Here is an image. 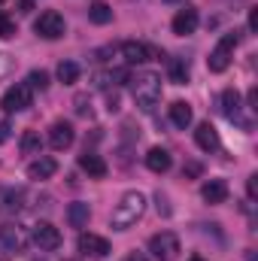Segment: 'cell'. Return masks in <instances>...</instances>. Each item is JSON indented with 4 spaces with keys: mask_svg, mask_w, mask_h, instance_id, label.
<instances>
[{
    "mask_svg": "<svg viewBox=\"0 0 258 261\" xmlns=\"http://www.w3.org/2000/svg\"><path fill=\"white\" fill-rule=\"evenodd\" d=\"M128 82H131V94H134L137 107H140L143 113H152L155 103L161 100V76L152 73V70H143V73L131 76Z\"/></svg>",
    "mask_w": 258,
    "mask_h": 261,
    "instance_id": "cell-1",
    "label": "cell"
},
{
    "mask_svg": "<svg viewBox=\"0 0 258 261\" xmlns=\"http://www.w3.org/2000/svg\"><path fill=\"white\" fill-rule=\"evenodd\" d=\"M143 213H146V195L128 192V195H122V200L116 203V210L110 216V225H113V231H128V228H134L143 219Z\"/></svg>",
    "mask_w": 258,
    "mask_h": 261,
    "instance_id": "cell-2",
    "label": "cell"
},
{
    "mask_svg": "<svg viewBox=\"0 0 258 261\" xmlns=\"http://www.w3.org/2000/svg\"><path fill=\"white\" fill-rule=\"evenodd\" d=\"M237 40H240V34H237V31H231V34H225V37L216 43V49H213V52H210V58H207L210 73H225V70L231 67L234 49H237Z\"/></svg>",
    "mask_w": 258,
    "mask_h": 261,
    "instance_id": "cell-3",
    "label": "cell"
},
{
    "mask_svg": "<svg viewBox=\"0 0 258 261\" xmlns=\"http://www.w3.org/2000/svg\"><path fill=\"white\" fill-rule=\"evenodd\" d=\"M149 252L158 261H173L183 249H179V237L173 231H161V234H152L149 237Z\"/></svg>",
    "mask_w": 258,
    "mask_h": 261,
    "instance_id": "cell-4",
    "label": "cell"
},
{
    "mask_svg": "<svg viewBox=\"0 0 258 261\" xmlns=\"http://www.w3.org/2000/svg\"><path fill=\"white\" fill-rule=\"evenodd\" d=\"M31 103H34V88H31L28 82H15V85L3 94V100H0V107H3L6 113H24Z\"/></svg>",
    "mask_w": 258,
    "mask_h": 261,
    "instance_id": "cell-5",
    "label": "cell"
},
{
    "mask_svg": "<svg viewBox=\"0 0 258 261\" xmlns=\"http://www.w3.org/2000/svg\"><path fill=\"white\" fill-rule=\"evenodd\" d=\"M34 31H37V37H43V40H58V37H64V31H67L64 15L55 12V9H46V12H40V18L34 21Z\"/></svg>",
    "mask_w": 258,
    "mask_h": 261,
    "instance_id": "cell-6",
    "label": "cell"
},
{
    "mask_svg": "<svg viewBox=\"0 0 258 261\" xmlns=\"http://www.w3.org/2000/svg\"><path fill=\"white\" fill-rule=\"evenodd\" d=\"M34 243L40 246V252H55L61 249V231L52 225V222H37L34 225Z\"/></svg>",
    "mask_w": 258,
    "mask_h": 261,
    "instance_id": "cell-7",
    "label": "cell"
},
{
    "mask_svg": "<svg viewBox=\"0 0 258 261\" xmlns=\"http://www.w3.org/2000/svg\"><path fill=\"white\" fill-rule=\"evenodd\" d=\"M197 9L194 6H183L176 15H173V21H170V28H173V34L176 37H189V34H194L197 31Z\"/></svg>",
    "mask_w": 258,
    "mask_h": 261,
    "instance_id": "cell-8",
    "label": "cell"
},
{
    "mask_svg": "<svg viewBox=\"0 0 258 261\" xmlns=\"http://www.w3.org/2000/svg\"><path fill=\"white\" fill-rule=\"evenodd\" d=\"M73 140H76V130H73V125L70 122H55L52 128H49V146L52 149H58V152H64V149H70L73 146Z\"/></svg>",
    "mask_w": 258,
    "mask_h": 261,
    "instance_id": "cell-9",
    "label": "cell"
},
{
    "mask_svg": "<svg viewBox=\"0 0 258 261\" xmlns=\"http://www.w3.org/2000/svg\"><path fill=\"white\" fill-rule=\"evenodd\" d=\"M79 252L82 255L104 258V255H110V240L107 237H97V234H79Z\"/></svg>",
    "mask_w": 258,
    "mask_h": 261,
    "instance_id": "cell-10",
    "label": "cell"
},
{
    "mask_svg": "<svg viewBox=\"0 0 258 261\" xmlns=\"http://www.w3.org/2000/svg\"><path fill=\"white\" fill-rule=\"evenodd\" d=\"M194 143H197V149H203V152H219V146H222L219 130L213 128L210 122H200V125H197V130H194Z\"/></svg>",
    "mask_w": 258,
    "mask_h": 261,
    "instance_id": "cell-11",
    "label": "cell"
},
{
    "mask_svg": "<svg viewBox=\"0 0 258 261\" xmlns=\"http://www.w3.org/2000/svg\"><path fill=\"white\" fill-rule=\"evenodd\" d=\"M158 52L152 49V46H146V43H122V58L128 61V64H146V61H152Z\"/></svg>",
    "mask_w": 258,
    "mask_h": 261,
    "instance_id": "cell-12",
    "label": "cell"
},
{
    "mask_svg": "<svg viewBox=\"0 0 258 261\" xmlns=\"http://www.w3.org/2000/svg\"><path fill=\"white\" fill-rule=\"evenodd\" d=\"M219 107H222L225 119L240 122V110H243V103H240V91H237V88H225L222 97H219Z\"/></svg>",
    "mask_w": 258,
    "mask_h": 261,
    "instance_id": "cell-13",
    "label": "cell"
},
{
    "mask_svg": "<svg viewBox=\"0 0 258 261\" xmlns=\"http://www.w3.org/2000/svg\"><path fill=\"white\" fill-rule=\"evenodd\" d=\"M21 246H24L21 231H18L15 225H3V228H0V252H3V255H12V252H18Z\"/></svg>",
    "mask_w": 258,
    "mask_h": 261,
    "instance_id": "cell-14",
    "label": "cell"
},
{
    "mask_svg": "<svg viewBox=\"0 0 258 261\" xmlns=\"http://www.w3.org/2000/svg\"><path fill=\"white\" fill-rule=\"evenodd\" d=\"M79 167L91 176V179H104L107 173H110V167H107V161L100 158V155H94V152H85V155H79Z\"/></svg>",
    "mask_w": 258,
    "mask_h": 261,
    "instance_id": "cell-15",
    "label": "cell"
},
{
    "mask_svg": "<svg viewBox=\"0 0 258 261\" xmlns=\"http://www.w3.org/2000/svg\"><path fill=\"white\" fill-rule=\"evenodd\" d=\"M170 164H173V158H170V152H167V149H161V146L149 149V155H146V167H149L152 173H167V170H170Z\"/></svg>",
    "mask_w": 258,
    "mask_h": 261,
    "instance_id": "cell-16",
    "label": "cell"
},
{
    "mask_svg": "<svg viewBox=\"0 0 258 261\" xmlns=\"http://www.w3.org/2000/svg\"><path fill=\"white\" fill-rule=\"evenodd\" d=\"M55 170H58V161L49 158V155H43V158L28 164V176L31 179H49V176H55Z\"/></svg>",
    "mask_w": 258,
    "mask_h": 261,
    "instance_id": "cell-17",
    "label": "cell"
},
{
    "mask_svg": "<svg viewBox=\"0 0 258 261\" xmlns=\"http://www.w3.org/2000/svg\"><path fill=\"white\" fill-rule=\"evenodd\" d=\"M200 197H203L207 203H225V200H228V182H225V179H210V182H203Z\"/></svg>",
    "mask_w": 258,
    "mask_h": 261,
    "instance_id": "cell-18",
    "label": "cell"
},
{
    "mask_svg": "<svg viewBox=\"0 0 258 261\" xmlns=\"http://www.w3.org/2000/svg\"><path fill=\"white\" fill-rule=\"evenodd\" d=\"M192 107L186 103V100H176V103H170V122L176 125L179 130H186L189 125H192Z\"/></svg>",
    "mask_w": 258,
    "mask_h": 261,
    "instance_id": "cell-19",
    "label": "cell"
},
{
    "mask_svg": "<svg viewBox=\"0 0 258 261\" xmlns=\"http://www.w3.org/2000/svg\"><path fill=\"white\" fill-rule=\"evenodd\" d=\"M88 219H91L88 203L76 200V203H70V206H67V222H70L73 228H85V225H88Z\"/></svg>",
    "mask_w": 258,
    "mask_h": 261,
    "instance_id": "cell-20",
    "label": "cell"
},
{
    "mask_svg": "<svg viewBox=\"0 0 258 261\" xmlns=\"http://www.w3.org/2000/svg\"><path fill=\"white\" fill-rule=\"evenodd\" d=\"M0 203H3V206H0L3 213H18V210L24 206V192H21V189H6V192L0 195Z\"/></svg>",
    "mask_w": 258,
    "mask_h": 261,
    "instance_id": "cell-21",
    "label": "cell"
},
{
    "mask_svg": "<svg viewBox=\"0 0 258 261\" xmlns=\"http://www.w3.org/2000/svg\"><path fill=\"white\" fill-rule=\"evenodd\" d=\"M88 18L94 21V24H110L113 21V6H107V3H91L88 6Z\"/></svg>",
    "mask_w": 258,
    "mask_h": 261,
    "instance_id": "cell-22",
    "label": "cell"
},
{
    "mask_svg": "<svg viewBox=\"0 0 258 261\" xmlns=\"http://www.w3.org/2000/svg\"><path fill=\"white\" fill-rule=\"evenodd\" d=\"M43 152V140L37 130H24L21 134V155H40Z\"/></svg>",
    "mask_w": 258,
    "mask_h": 261,
    "instance_id": "cell-23",
    "label": "cell"
},
{
    "mask_svg": "<svg viewBox=\"0 0 258 261\" xmlns=\"http://www.w3.org/2000/svg\"><path fill=\"white\" fill-rule=\"evenodd\" d=\"M167 73H170V82H176V85H186L189 82V67L183 64V61H176V58L167 61Z\"/></svg>",
    "mask_w": 258,
    "mask_h": 261,
    "instance_id": "cell-24",
    "label": "cell"
},
{
    "mask_svg": "<svg viewBox=\"0 0 258 261\" xmlns=\"http://www.w3.org/2000/svg\"><path fill=\"white\" fill-rule=\"evenodd\" d=\"M58 79H61L64 85L79 82V64H76V61H61V64H58Z\"/></svg>",
    "mask_w": 258,
    "mask_h": 261,
    "instance_id": "cell-25",
    "label": "cell"
},
{
    "mask_svg": "<svg viewBox=\"0 0 258 261\" xmlns=\"http://www.w3.org/2000/svg\"><path fill=\"white\" fill-rule=\"evenodd\" d=\"M28 85H31V88H40V91H46V88H49V73H46V70H31V76H28Z\"/></svg>",
    "mask_w": 258,
    "mask_h": 261,
    "instance_id": "cell-26",
    "label": "cell"
},
{
    "mask_svg": "<svg viewBox=\"0 0 258 261\" xmlns=\"http://www.w3.org/2000/svg\"><path fill=\"white\" fill-rule=\"evenodd\" d=\"M0 37H3V40H12V37H15V21L6 18L3 12H0Z\"/></svg>",
    "mask_w": 258,
    "mask_h": 261,
    "instance_id": "cell-27",
    "label": "cell"
},
{
    "mask_svg": "<svg viewBox=\"0 0 258 261\" xmlns=\"http://www.w3.org/2000/svg\"><path fill=\"white\" fill-rule=\"evenodd\" d=\"M73 103H76V113H79V116H88V113H91V107H88V97H85V94H79Z\"/></svg>",
    "mask_w": 258,
    "mask_h": 261,
    "instance_id": "cell-28",
    "label": "cell"
},
{
    "mask_svg": "<svg viewBox=\"0 0 258 261\" xmlns=\"http://www.w3.org/2000/svg\"><path fill=\"white\" fill-rule=\"evenodd\" d=\"M183 176H189V179H194V176H200V164H197V161H189V164L183 167Z\"/></svg>",
    "mask_w": 258,
    "mask_h": 261,
    "instance_id": "cell-29",
    "label": "cell"
},
{
    "mask_svg": "<svg viewBox=\"0 0 258 261\" xmlns=\"http://www.w3.org/2000/svg\"><path fill=\"white\" fill-rule=\"evenodd\" d=\"M246 195H249V200H255V197H258V176H255V173H252V176H249V182H246Z\"/></svg>",
    "mask_w": 258,
    "mask_h": 261,
    "instance_id": "cell-30",
    "label": "cell"
},
{
    "mask_svg": "<svg viewBox=\"0 0 258 261\" xmlns=\"http://www.w3.org/2000/svg\"><path fill=\"white\" fill-rule=\"evenodd\" d=\"M155 203H158V213H164V216H170V203H167V195H155Z\"/></svg>",
    "mask_w": 258,
    "mask_h": 261,
    "instance_id": "cell-31",
    "label": "cell"
},
{
    "mask_svg": "<svg viewBox=\"0 0 258 261\" xmlns=\"http://www.w3.org/2000/svg\"><path fill=\"white\" fill-rule=\"evenodd\" d=\"M9 70H12V58H9L6 52H0V79H3Z\"/></svg>",
    "mask_w": 258,
    "mask_h": 261,
    "instance_id": "cell-32",
    "label": "cell"
},
{
    "mask_svg": "<svg viewBox=\"0 0 258 261\" xmlns=\"http://www.w3.org/2000/svg\"><path fill=\"white\" fill-rule=\"evenodd\" d=\"M9 134H12V125H9V122H0V143H6Z\"/></svg>",
    "mask_w": 258,
    "mask_h": 261,
    "instance_id": "cell-33",
    "label": "cell"
},
{
    "mask_svg": "<svg viewBox=\"0 0 258 261\" xmlns=\"http://www.w3.org/2000/svg\"><path fill=\"white\" fill-rule=\"evenodd\" d=\"M31 9H34V0H18V12L21 15H28Z\"/></svg>",
    "mask_w": 258,
    "mask_h": 261,
    "instance_id": "cell-34",
    "label": "cell"
},
{
    "mask_svg": "<svg viewBox=\"0 0 258 261\" xmlns=\"http://www.w3.org/2000/svg\"><path fill=\"white\" fill-rule=\"evenodd\" d=\"M255 28H258V12L249 9V31H255Z\"/></svg>",
    "mask_w": 258,
    "mask_h": 261,
    "instance_id": "cell-35",
    "label": "cell"
},
{
    "mask_svg": "<svg viewBox=\"0 0 258 261\" xmlns=\"http://www.w3.org/2000/svg\"><path fill=\"white\" fill-rule=\"evenodd\" d=\"M125 261H149V258H146L143 252H131V255H128V258H125Z\"/></svg>",
    "mask_w": 258,
    "mask_h": 261,
    "instance_id": "cell-36",
    "label": "cell"
},
{
    "mask_svg": "<svg viewBox=\"0 0 258 261\" xmlns=\"http://www.w3.org/2000/svg\"><path fill=\"white\" fill-rule=\"evenodd\" d=\"M167 3H176V0H167Z\"/></svg>",
    "mask_w": 258,
    "mask_h": 261,
    "instance_id": "cell-37",
    "label": "cell"
},
{
    "mask_svg": "<svg viewBox=\"0 0 258 261\" xmlns=\"http://www.w3.org/2000/svg\"><path fill=\"white\" fill-rule=\"evenodd\" d=\"M0 3H6V0H0Z\"/></svg>",
    "mask_w": 258,
    "mask_h": 261,
    "instance_id": "cell-38",
    "label": "cell"
}]
</instances>
